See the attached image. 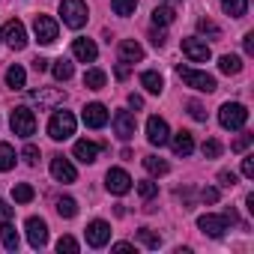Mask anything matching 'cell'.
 <instances>
[{"instance_id": "13", "label": "cell", "mask_w": 254, "mask_h": 254, "mask_svg": "<svg viewBox=\"0 0 254 254\" xmlns=\"http://www.w3.org/2000/svg\"><path fill=\"white\" fill-rule=\"evenodd\" d=\"M168 138H171L168 123H165L162 117H150V120H147V141H150L153 147H165Z\"/></svg>"}, {"instance_id": "21", "label": "cell", "mask_w": 254, "mask_h": 254, "mask_svg": "<svg viewBox=\"0 0 254 254\" xmlns=\"http://www.w3.org/2000/svg\"><path fill=\"white\" fill-rule=\"evenodd\" d=\"M30 99L39 102V108H51V105L63 102V93H60V90H45V87H39V90L30 93Z\"/></svg>"}, {"instance_id": "29", "label": "cell", "mask_w": 254, "mask_h": 254, "mask_svg": "<svg viewBox=\"0 0 254 254\" xmlns=\"http://www.w3.org/2000/svg\"><path fill=\"white\" fill-rule=\"evenodd\" d=\"M174 15H177L174 6H156V9H153V24H156V27H168V24L174 21Z\"/></svg>"}, {"instance_id": "27", "label": "cell", "mask_w": 254, "mask_h": 254, "mask_svg": "<svg viewBox=\"0 0 254 254\" xmlns=\"http://www.w3.org/2000/svg\"><path fill=\"white\" fill-rule=\"evenodd\" d=\"M218 69H221L224 75H239V72H242V60H239L236 54H224V57L218 60Z\"/></svg>"}, {"instance_id": "35", "label": "cell", "mask_w": 254, "mask_h": 254, "mask_svg": "<svg viewBox=\"0 0 254 254\" xmlns=\"http://www.w3.org/2000/svg\"><path fill=\"white\" fill-rule=\"evenodd\" d=\"M138 239H141L147 248H159V245H162V236H159V233H153L150 227H141V230H138Z\"/></svg>"}, {"instance_id": "44", "label": "cell", "mask_w": 254, "mask_h": 254, "mask_svg": "<svg viewBox=\"0 0 254 254\" xmlns=\"http://www.w3.org/2000/svg\"><path fill=\"white\" fill-rule=\"evenodd\" d=\"M218 183H221L224 189H233V186H236V174H233V171H221V174H218Z\"/></svg>"}, {"instance_id": "40", "label": "cell", "mask_w": 254, "mask_h": 254, "mask_svg": "<svg viewBox=\"0 0 254 254\" xmlns=\"http://www.w3.org/2000/svg\"><path fill=\"white\" fill-rule=\"evenodd\" d=\"M57 251H60V254H63V251L75 254V251H78V242H75L72 236H60V242H57Z\"/></svg>"}, {"instance_id": "14", "label": "cell", "mask_w": 254, "mask_h": 254, "mask_svg": "<svg viewBox=\"0 0 254 254\" xmlns=\"http://www.w3.org/2000/svg\"><path fill=\"white\" fill-rule=\"evenodd\" d=\"M3 39H6V45L15 48V51L27 48V30H24V24H21L18 18H12V21L3 27Z\"/></svg>"}, {"instance_id": "7", "label": "cell", "mask_w": 254, "mask_h": 254, "mask_svg": "<svg viewBox=\"0 0 254 254\" xmlns=\"http://www.w3.org/2000/svg\"><path fill=\"white\" fill-rule=\"evenodd\" d=\"M33 33H36V39H39L42 45H51V42H57L60 27H57V21H54L51 15H36V18H33Z\"/></svg>"}, {"instance_id": "43", "label": "cell", "mask_w": 254, "mask_h": 254, "mask_svg": "<svg viewBox=\"0 0 254 254\" xmlns=\"http://www.w3.org/2000/svg\"><path fill=\"white\" fill-rule=\"evenodd\" d=\"M242 177L245 180H254V156H245L242 159Z\"/></svg>"}, {"instance_id": "34", "label": "cell", "mask_w": 254, "mask_h": 254, "mask_svg": "<svg viewBox=\"0 0 254 254\" xmlns=\"http://www.w3.org/2000/svg\"><path fill=\"white\" fill-rule=\"evenodd\" d=\"M111 6H114V12L117 15H132L135 9H138V0H111Z\"/></svg>"}, {"instance_id": "16", "label": "cell", "mask_w": 254, "mask_h": 254, "mask_svg": "<svg viewBox=\"0 0 254 254\" xmlns=\"http://www.w3.org/2000/svg\"><path fill=\"white\" fill-rule=\"evenodd\" d=\"M81 117H84V126H90V129H102V126L108 123V108L102 102H93V105L84 108Z\"/></svg>"}, {"instance_id": "23", "label": "cell", "mask_w": 254, "mask_h": 254, "mask_svg": "<svg viewBox=\"0 0 254 254\" xmlns=\"http://www.w3.org/2000/svg\"><path fill=\"white\" fill-rule=\"evenodd\" d=\"M0 242H3L6 251H18V233H15V227L9 221L0 224Z\"/></svg>"}, {"instance_id": "36", "label": "cell", "mask_w": 254, "mask_h": 254, "mask_svg": "<svg viewBox=\"0 0 254 254\" xmlns=\"http://www.w3.org/2000/svg\"><path fill=\"white\" fill-rule=\"evenodd\" d=\"M197 30H200L203 36H212V39H218V36H221L218 24H215V21H209V18H200V21H197Z\"/></svg>"}, {"instance_id": "33", "label": "cell", "mask_w": 254, "mask_h": 254, "mask_svg": "<svg viewBox=\"0 0 254 254\" xmlns=\"http://www.w3.org/2000/svg\"><path fill=\"white\" fill-rule=\"evenodd\" d=\"M33 186H27V183H18L15 189H12V197H15V203H30L33 200Z\"/></svg>"}, {"instance_id": "37", "label": "cell", "mask_w": 254, "mask_h": 254, "mask_svg": "<svg viewBox=\"0 0 254 254\" xmlns=\"http://www.w3.org/2000/svg\"><path fill=\"white\" fill-rule=\"evenodd\" d=\"M138 194H141L144 200H153V197L159 194V186L150 183V180H144V183H138Z\"/></svg>"}, {"instance_id": "49", "label": "cell", "mask_w": 254, "mask_h": 254, "mask_svg": "<svg viewBox=\"0 0 254 254\" xmlns=\"http://www.w3.org/2000/svg\"><path fill=\"white\" fill-rule=\"evenodd\" d=\"M33 69H36V72H45V69H48V60H45V57H36V60H33Z\"/></svg>"}, {"instance_id": "15", "label": "cell", "mask_w": 254, "mask_h": 254, "mask_svg": "<svg viewBox=\"0 0 254 254\" xmlns=\"http://www.w3.org/2000/svg\"><path fill=\"white\" fill-rule=\"evenodd\" d=\"M51 177H54L57 183H75V180H78V171H75V165H72L69 159L54 156V159H51Z\"/></svg>"}, {"instance_id": "10", "label": "cell", "mask_w": 254, "mask_h": 254, "mask_svg": "<svg viewBox=\"0 0 254 254\" xmlns=\"http://www.w3.org/2000/svg\"><path fill=\"white\" fill-rule=\"evenodd\" d=\"M135 129H138V123H135V114L132 111H117L114 114V132L120 141H132L135 138Z\"/></svg>"}, {"instance_id": "1", "label": "cell", "mask_w": 254, "mask_h": 254, "mask_svg": "<svg viewBox=\"0 0 254 254\" xmlns=\"http://www.w3.org/2000/svg\"><path fill=\"white\" fill-rule=\"evenodd\" d=\"M48 135L51 141H66L75 135V114L72 111H54L48 120Z\"/></svg>"}, {"instance_id": "6", "label": "cell", "mask_w": 254, "mask_h": 254, "mask_svg": "<svg viewBox=\"0 0 254 254\" xmlns=\"http://www.w3.org/2000/svg\"><path fill=\"white\" fill-rule=\"evenodd\" d=\"M236 221V212H224V215H200L197 218V227L206 233V236H221L227 230V224Z\"/></svg>"}, {"instance_id": "11", "label": "cell", "mask_w": 254, "mask_h": 254, "mask_svg": "<svg viewBox=\"0 0 254 254\" xmlns=\"http://www.w3.org/2000/svg\"><path fill=\"white\" fill-rule=\"evenodd\" d=\"M105 186L111 194H126V191H132V177L126 174L123 168H111L105 174Z\"/></svg>"}, {"instance_id": "24", "label": "cell", "mask_w": 254, "mask_h": 254, "mask_svg": "<svg viewBox=\"0 0 254 254\" xmlns=\"http://www.w3.org/2000/svg\"><path fill=\"white\" fill-rule=\"evenodd\" d=\"M6 84H9L12 90H24V87H27V72H24L21 66H9V69H6Z\"/></svg>"}, {"instance_id": "19", "label": "cell", "mask_w": 254, "mask_h": 254, "mask_svg": "<svg viewBox=\"0 0 254 254\" xmlns=\"http://www.w3.org/2000/svg\"><path fill=\"white\" fill-rule=\"evenodd\" d=\"M99 150H102V147H99V144H93V141H75V150H72V153H75V159H78V162L93 165V162L99 159Z\"/></svg>"}, {"instance_id": "53", "label": "cell", "mask_w": 254, "mask_h": 254, "mask_svg": "<svg viewBox=\"0 0 254 254\" xmlns=\"http://www.w3.org/2000/svg\"><path fill=\"white\" fill-rule=\"evenodd\" d=\"M0 39H3V36H0Z\"/></svg>"}, {"instance_id": "9", "label": "cell", "mask_w": 254, "mask_h": 254, "mask_svg": "<svg viewBox=\"0 0 254 254\" xmlns=\"http://www.w3.org/2000/svg\"><path fill=\"white\" fill-rule=\"evenodd\" d=\"M84 233H87V245H90V248H105V245L111 242V224L102 221V218L90 221Z\"/></svg>"}, {"instance_id": "52", "label": "cell", "mask_w": 254, "mask_h": 254, "mask_svg": "<svg viewBox=\"0 0 254 254\" xmlns=\"http://www.w3.org/2000/svg\"><path fill=\"white\" fill-rule=\"evenodd\" d=\"M159 3H177V0H159Z\"/></svg>"}, {"instance_id": "50", "label": "cell", "mask_w": 254, "mask_h": 254, "mask_svg": "<svg viewBox=\"0 0 254 254\" xmlns=\"http://www.w3.org/2000/svg\"><path fill=\"white\" fill-rule=\"evenodd\" d=\"M111 248H114V251H120V254H129V251H132V245H129V242H117V245H111Z\"/></svg>"}, {"instance_id": "39", "label": "cell", "mask_w": 254, "mask_h": 254, "mask_svg": "<svg viewBox=\"0 0 254 254\" xmlns=\"http://www.w3.org/2000/svg\"><path fill=\"white\" fill-rule=\"evenodd\" d=\"M251 141H254V135H248V132H245V135H239V138L230 144V150H233V153H242V150H248V147H251Z\"/></svg>"}, {"instance_id": "42", "label": "cell", "mask_w": 254, "mask_h": 254, "mask_svg": "<svg viewBox=\"0 0 254 254\" xmlns=\"http://www.w3.org/2000/svg\"><path fill=\"white\" fill-rule=\"evenodd\" d=\"M21 156H24V162H27V165H36V162H39V147H33V144H27Z\"/></svg>"}, {"instance_id": "25", "label": "cell", "mask_w": 254, "mask_h": 254, "mask_svg": "<svg viewBox=\"0 0 254 254\" xmlns=\"http://www.w3.org/2000/svg\"><path fill=\"white\" fill-rule=\"evenodd\" d=\"M144 168H147V174H153V177H165V174L171 171V165H168L165 159H159V156H144Z\"/></svg>"}, {"instance_id": "51", "label": "cell", "mask_w": 254, "mask_h": 254, "mask_svg": "<svg viewBox=\"0 0 254 254\" xmlns=\"http://www.w3.org/2000/svg\"><path fill=\"white\" fill-rule=\"evenodd\" d=\"M129 105H132V108H144V99H141L138 93H132V96H129Z\"/></svg>"}, {"instance_id": "30", "label": "cell", "mask_w": 254, "mask_h": 254, "mask_svg": "<svg viewBox=\"0 0 254 254\" xmlns=\"http://www.w3.org/2000/svg\"><path fill=\"white\" fill-rule=\"evenodd\" d=\"M84 87L87 90H102L105 87V72L102 69H87L84 72Z\"/></svg>"}, {"instance_id": "38", "label": "cell", "mask_w": 254, "mask_h": 254, "mask_svg": "<svg viewBox=\"0 0 254 254\" xmlns=\"http://www.w3.org/2000/svg\"><path fill=\"white\" fill-rule=\"evenodd\" d=\"M200 150H203V159H218L221 156V144L218 141H203Z\"/></svg>"}, {"instance_id": "48", "label": "cell", "mask_w": 254, "mask_h": 254, "mask_svg": "<svg viewBox=\"0 0 254 254\" xmlns=\"http://www.w3.org/2000/svg\"><path fill=\"white\" fill-rule=\"evenodd\" d=\"M153 45H156V48L165 45V33H162V30H153Z\"/></svg>"}, {"instance_id": "31", "label": "cell", "mask_w": 254, "mask_h": 254, "mask_svg": "<svg viewBox=\"0 0 254 254\" xmlns=\"http://www.w3.org/2000/svg\"><path fill=\"white\" fill-rule=\"evenodd\" d=\"M51 72H54V78H57V81H69L75 69H72V63H69V60H63V57H60V60H54Z\"/></svg>"}, {"instance_id": "26", "label": "cell", "mask_w": 254, "mask_h": 254, "mask_svg": "<svg viewBox=\"0 0 254 254\" xmlns=\"http://www.w3.org/2000/svg\"><path fill=\"white\" fill-rule=\"evenodd\" d=\"M221 9L230 15V18H242L248 12V0H221Z\"/></svg>"}, {"instance_id": "8", "label": "cell", "mask_w": 254, "mask_h": 254, "mask_svg": "<svg viewBox=\"0 0 254 254\" xmlns=\"http://www.w3.org/2000/svg\"><path fill=\"white\" fill-rule=\"evenodd\" d=\"M183 54H186L191 63H206V60L212 57L206 39H197V36H186V39H183Z\"/></svg>"}, {"instance_id": "41", "label": "cell", "mask_w": 254, "mask_h": 254, "mask_svg": "<svg viewBox=\"0 0 254 254\" xmlns=\"http://www.w3.org/2000/svg\"><path fill=\"white\" fill-rule=\"evenodd\" d=\"M186 108H189V114H191L197 123H203V120H206V111H203V105H200V102H189Z\"/></svg>"}, {"instance_id": "5", "label": "cell", "mask_w": 254, "mask_h": 254, "mask_svg": "<svg viewBox=\"0 0 254 254\" xmlns=\"http://www.w3.org/2000/svg\"><path fill=\"white\" fill-rule=\"evenodd\" d=\"M9 126H12V132L15 135H21V138H30L33 132H36V114L30 111V108H15L12 111V117H9Z\"/></svg>"}, {"instance_id": "3", "label": "cell", "mask_w": 254, "mask_h": 254, "mask_svg": "<svg viewBox=\"0 0 254 254\" xmlns=\"http://www.w3.org/2000/svg\"><path fill=\"white\" fill-rule=\"evenodd\" d=\"M60 15H63L66 27L81 30L87 24V3H84V0H63V3H60Z\"/></svg>"}, {"instance_id": "32", "label": "cell", "mask_w": 254, "mask_h": 254, "mask_svg": "<svg viewBox=\"0 0 254 254\" xmlns=\"http://www.w3.org/2000/svg\"><path fill=\"white\" fill-rule=\"evenodd\" d=\"M57 212H60V218H75L78 215V203L72 197H57Z\"/></svg>"}, {"instance_id": "18", "label": "cell", "mask_w": 254, "mask_h": 254, "mask_svg": "<svg viewBox=\"0 0 254 254\" xmlns=\"http://www.w3.org/2000/svg\"><path fill=\"white\" fill-rule=\"evenodd\" d=\"M120 60L123 63H138V60H144V45L135 42V39H123L120 42Z\"/></svg>"}, {"instance_id": "22", "label": "cell", "mask_w": 254, "mask_h": 254, "mask_svg": "<svg viewBox=\"0 0 254 254\" xmlns=\"http://www.w3.org/2000/svg\"><path fill=\"white\" fill-rule=\"evenodd\" d=\"M141 87H144L147 93H153V96H159V93L165 90V78H162L159 72H153V69H147V72L141 75Z\"/></svg>"}, {"instance_id": "17", "label": "cell", "mask_w": 254, "mask_h": 254, "mask_svg": "<svg viewBox=\"0 0 254 254\" xmlns=\"http://www.w3.org/2000/svg\"><path fill=\"white\" fill-rule=\"evenodd\" d=\"M72 54H75L81 63H93V60L99 57V48H96L93 39H75V42H72Z\"/></svg>"}, {"instance_id": "4", "label": "cell", "mask_w": 254, "mask_h": 254, "mask_svg": "<svg viewBox=\"0 0 254 254\" xmlns=\"http://www.w3.org/2000/svg\"><path fill=\"white\" fill-rule=\"evenodd\" d=\"M177 75L183 78V84H186V87H191V90H200V93H212V90L218 87L212 75H206V72H197V69H189V66H177Z\"/></svg>"}, {"instance_id": "45", "label": "cell", "mask_w": 254, "mask_h": 254, "mask_svg": "<svg viewBox=\"0 0 254 254\" xmlns=\"http://www.w3.org/2000/svg\"><path fill=\"white\" fill-rule=\"evenodd\" d=\"M200 197H203L206 203H215V200H218V189H212V186H209V189H203V191H200Z\"/></svg>"}, {"instance_id": "2", "label": "cell", "mask_w": 254, "mask_h": 254, "mask_svg": "<svg viewBox=\"0 0 254 254\" xmlns=\"http://www.w3.org/2000/svg\"><path fill=\"white\" fill-rule=\"evenodd\" d=\"M218 123H221V129H242V126L248 123V111H245V105H239V102H224L221 105V111H218Z\"/></svg>"}, {"instance_id": "12", "label": "cell", "mask_w": 254, "mask_h": 254, "mask_svg": "<svg viewBox=\"0 0 254 254\" xmlns=\"http://www.w3.org/2000/svg\"><path fill=\"white\" fill-rule=\"evenodd\" d=\"M24 230H27V242H30L33 248H45V245H48V224H45L42 218L30 215L27 224H24Z\"/></svg>"}, {"instance_id": "46", "label": "cell", "mask_w": 254, "mask_h": 254, "mask_svg": "<svg viewBox=\"0 0 254 254\" xmlns=\"http://www.w3.org/2000/svg\"><path fill=\"white\" fill-rule=\"evenodd\" d=\"M242 48H245V54H254V33H245V39H242Z\"/></svg>"}, {"instance_id": "47", "label": "cell", "mask_w": 254, "mask_h": 254, "mask_svg": "<svg viewBox=\"0 0 254 254\" xmlns=\"http://www.w3.org/2000/svg\"><path fill=\"white\" fill-rule=\"evenodd\" d=\"M129 72H132L129 63H123V60H120V66H117V78H129Z\"/></svg>"}, {"instance_id": "28", "label": "cell", "mask_w": 254, "mask_h": 254, "mask_svg": "<svg viewBox=\"0 0 254 254\" xmlns=\"http://www.w3.org/2000/svg\"><path fill=\"white\" fill-rule=\"evenodd\" d=\"M12 168H15V150H12V144L3 141V144H0V171L6 174V171H12Z\"/></svg>"}, {"instance_id": "20", "label": "cell", "mask_w": 254, "mask_h": 254, "mask_svg": "<svg viewBox=\"0 0 254 254\" xmlns=\"http://www.w3.org/2000/svg\"><path fill=\"white\" fill-rule=\"evenodd\" d=\"M168 141H171V147H174L177 156H191V153H194V138H191V132H186V129L177 132V135L168 138Z\"/></svg>"}]
</instances>
